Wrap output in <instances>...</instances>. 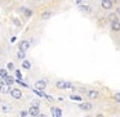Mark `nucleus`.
<instances>
[{
  "label": "nucleus",
  "instance_id": "nucleus-1",
  "mask_svg": "<svg viewBox=\"0 0 120 117\" xmlns=\"http://www.w3.org/2000/svg\"><path fill=\"white\" fill-rule=\"evenodd\" d=\"M18 49L22 50V52H27L30 49V41L29 40H22L18 45Z\"/></svg>",
  "mask_w": 120,
  "mask_h": 117
},
{
  "label": "nucleus",
  "instance_id": "nucleus-2",
  "mask_svg": "<svg viewBox=\"0 0 120 117\" xmlns=\"http://www.w3.org/2000/svg\"><path fill=\"white\" fill-rule=\"evenodd\" d=\"M56 86H57V89H71L72 88L71 82H65V81H58L56 84Z\"/></svg>",
  "mask_w": 120,
  "mask_h": 117
},
{
  "label": "nucleus",
  "instance_id": "nucleus-3",
  "mask_svg": "<svg viewBox=\"0 0 120 117\" xmlns=\"http://www.w3.org/2000/svg\"><path fill=\"white\" fill-rule=\"evenodd\" d=\"M112 0H101V5L103 9H106V11H109V9L112 8Z\"/></svg>",
  "mask_w": 120,
  "mask_h": 117
},
{
  "label": "nucleus",
  "instance_id": "nucleus-4",
  "mask_svg": "<svg viewBox=\"0 0 120 117\" xmlns=\"http://www.w3.org/2000/svg\"><path fill=\"white\" fill-rule=\"evenodd\" d=\"M27 112H29L30 116H32V117H38L40 114V109L38 108V107H32V106L29 108V111H27Z\"/></svg>",
  "mask_w": 120,
  "mask_h": 117
},
{
  "label": "nucleus",
  "instance_id": "nucleus-5",
  "mask_svg": "<svg viewBox=\"0 0 120 117\" xmlns=\"http://www.w3.org/2000/svg\"><path fill=\"white\" fill-rule=\"evenodd\" d=\"M45 86H47L45 80H39V81L35 82V89H36V90H44Z\"/></svg>",
  "mask_w": 120,
  "mask_h": 117
},
{
  "label": "nucleus",
  "instance_id": "nucleus-6",
  "mask_svg": "<svg viewBox=\"0 0 120 117\" xmlns=\"http://www.w3.org/2000/svg\"><path fill=\"white\" fill-rule=\"evenodd\" d=\"M11 95L13 96L14 99H19V98H22V91L19 90V89H12Z\"/></svg>",
  "mask_w": 120,
  "mask_h": 117
},
{
  "label": "nucleus",
  "instance_id": "nucleus-7",
  "mask_svg": "<svg viewBox=\"0 0 120 117\" xmlns=\"http://www.w3.org/2000/svg\"><path fill=\"white\" fill-rule=\"evenodd\" d=\"M98 91L97 90H88L86 91V96H88L89 99H97L98 98Z\"/></svg>",
  "mask_w": 120,
  "mask_h": 117
},
{
  "label": "nucleus",
  "instance_id": "nucleus-8",
  "mask_svg": "<svg viewBox=\"0 0 120 117\" xmlns=\"http://www.w3.org/2000/svg\"><path fill=\"white\" fill-rule=\"evenodd\" d=\"M0 93L3 94H8L11 93V88H9V85H7V84H0Z\"/></svg>",
  "mask_w": 120,
  "mask_h": 117
},
{
  "label": "nucleus",
  "instance_id": "nucleus-9",
  "mask_svg": "<svg viewBox=\"0 0 120 117\" xmlns=\"http://www.w3.org/2000/svg\"><path fill=\"white\" fill-rule=\"evenodd\" d=\"M50 111L53 113V117H62V111L60 108H57V107H52Z\"/></svg>",
  "mask_w": 120,
  "mask_h": 117
},
{
  "label": "nucleus",
  "instance_id": "nucleus-10",
  "mask_svg": "<svg viewBox=\"0 0 120 117\" xmlns=\"http://www.w3.org/2000/svg\"><path fill=\"white\" fill-rule=\"evenodd\" d=\"M79 107H80V109H83V111H90V109L93 108L92 103H80Z\"/></svg>",
  "mask_w": 120,
  "mask_h": 117
},
{
  "label": "nucleus",
  "instance_id": "nucleus-11",
  "mask_svg": "<svg viewBox=\"0 0 120 117\" xmlns=\"http://www.w3.org/2000/svg\"><path fill=\"white\" fill-rule=\"evenodd\" d=\"M3 82L11 86V85L14 84V80H13V77H11V76H5V77H3Z\"/></svg>",
  "mask_w": 120,
  "mask_h": 117
},
{
  "label": "nucleus",
  "instance_id": "nucleus-12",
  "mask_svg": "<svg viewBox=\"0 0 120 117\" xmlns=\"http://www.w3.org/2000/svg\"><path fill=\"white\" fill-rule=\"evenodd\" d=\"M111 30L112 31H120V22L116 21V22H111Z\"/></svg>",
  "mask_w": 120,
  "mask_h": 117
},
{
  "label": "nucleus",
  "instance_id": "nucleus-13",
  "mask_svg": "<svg viewBox=\"0 0 120 117\" xmlns=\"http://www.w3.org/2000/svg\"><path fill=\"white\" fill-rule=\"evenodd\" d=\"M40 17H41V19H48L52 17V12L50 11H44L41 14H40Z\"/></svg>",
  "mask_w": 120,
  "mask_h": 117
},
{
  "label": "nucleus",
  "instance_id": "nucleus-14",
  "mask_svg": "<svg viewBox=\"0 0 120 117\" xmlns=\"http://www.w3.org/2000/svg\"><path fill=\"white\" fill-rule=\"evenodd\" d=\"M1 108H3V112H4V113H9V112L12 111V106H11L9 103H4Z\"/></svg>",
  "mask_w": 120,
  "mask_h": 117
},
{
  "label": "nucleus",
  "instance_id": "nucleus-15",
  "mask_svg": "<svg viewBox=\"0 0 120 117\" xmlns=\"http://www.w3.org/2000/svg\"><path fill=\"white\" fill-rule=\"evenodd\" d=\"M21 11L23 12V14L26 17H31L32 16V13H34V12L31 11V9H27V8H21Z\"/></svg>",
  "mask_w": 120,
  "mask_h": 117
},
{
  "label": "nucleus",
  "instance_id": "nucleus-16",
  "mask_svg": "<svg viewBox=\"0 0 120 117\" xmlns=\"http://www.w3.org/2000/svg\"><path fill=\"white\" fill-rule=\"evenodd\" d=\"M109 21H110V22H116V21H119V18H117V14H116V13L109 14Z\"/></svg>",
  "mask_w": 120,
  "mask_h": 117
},
{
  "label": "nucleus",
  "instance_id": "nucleus-17",
  "mask_svg": "<svg viewBox=\"0 0 120 117\" xmlns=\"http://www.w3.org/2000/svg\"><path fill=\"white\" fill-rule=\"evenodd\" d=\"M22 67H23L25 70H30V68H31V63H30L29 60L23 59V62H22Z\"/></svg>",
  "mask_w": 120,
  "mask_h": 117
},
{
  "label": "nucleus",
  "instance_id": "nucleus-18",
  "mask_svg": "<svg viewBox=\"0 0 120 117\" xmlns=\"http://www.w3.org/2000/svg\"><path fill=\"white\" fill-rule=\"evenodd\" d=\"M79 8H80L81 12H90V11H92L90 7H88V5H81V4H80V7H79Z\"/></svg>",
  "mask_w": 120,
  "mask_h": 117
},
{
  "label": "nucleus",
  "instance_id": "nucleus-19",
  "mask_svg": "<svg viewBox=\"0 0 120 117\" xmlns=\"http://www.w3.org/2000/svg\"><path fill=\"white\" fill-rule=\"evenodd\" d=\"M31 106L32 107H38V108H39V107H40V100H39V99H34V100L31 102Z\"/></svg>",
  "mask_w": 120,
  "mask_h": 117
},
{
  "label": "nucleus",
  "instance_id": "nucleus-20",
  "mask_svg": "<svg viewBox=\"0 0 120 117\" xmlns=\"http://www.w3.org/2000/svg\"><path fill=\"white\" fill-rule=\"evenodd\" d=\"M17 57H18V59H25V52L19 50V52L17 53Z\"/></svg>",
  "mask_w": 120,
  "mask_h": 117
},
{
  "label": "nucleus",
  "instance_id": "nucleus-21",
  "mask_svg": "<svg viewBox=\"0 0 120 117\" xmlns=\"http://www.w3.org/2000/svg\"><path fill=\"white\" fill-rule=\"evenodd\" d=\"M72 100H79V102H81V96H79V95H71L70 96Z\"/></svg>",
  "mask_w": 120,
  "mask_h": 117
},
{
  "label": "nucleus",
  "instance_id": "nucleus-22",
  "mask_svg": "<svg viewBox=\"0 0 120 117\" xmlns=\"http://www.w3.org/2000/svg\"><path fill=\"white\" fill-rule=\"evenodd\" d=\"M0 76H1V77H5V76H8L7 70H0Z\"/></svg>",
  "mask_w": 120,
  "mask_h": 117
},
{
  "label": "nucleus",
  "instance_id": "nucleus-23",
  "mask_svg": "<svg viewBox=\"0 0 120 117\" xmlns=\"http://www.w3.org/2000/svg\"><path fill=\"white\" fill-rule=\"evenodd\" d=\"M114 99L117 102V103H120V93H116V94H115V95H114Z\"/></svg>",
  "mask_w": 120,
  "mask_h": 117
},
{
  "label": "nucleus",
  "instance_id": "nucleus-24",
  "mask_svg": "<svg viewBox=\"0 0 120 117\" xmlns=\"http://www.w3.org/2000/svg\"><path fill=\"white\" fill-rule=\"evenodd\" d=\"M27 114H29V112H27V111H21V113H19V116H21V117H26Z\"/></svg>",
  "mask_w": 120,
  "mask_h": 117
},
{
  "label": "nucleus",
  "instance_id": "nucleus-25",
  "mask_svg": "<svg viewBox=\"0 0 120 117\" xmlns=\"http://www.w3.org/2000/svg\"><path fill=\"white\" fill-rule=\"evenodd\" d=\"M13 21H14V25H16V26H21V22H19L18 18H14Z\"/></svg>",
  "mask_w": 120,
  "mask_h": 117
},
{
  "label": "nucleus",
  "instance_id": "nucleus-26",
  "mask_svg": "<svg viewBox=\"0 0 120 117\" xmlns=\"http://www.w3.org/2000/svg\"><path fill=\"white\" fill-rule=\"evenodd\" d=\"M16 76H17V77H18V78H19V80H21V78H22V73H21V72H19V71H18V70H17V71H16Z\"/></svg>",
  "mask_w": 120,
  "mask_h": 117
},
{
  "label": "nucleus",
  "instance_id": "nucleus-27",
  "mask_svg": "<svg viewBox=\"0 0 120 117\" xmlns=\"http://www.w3.org/2000/svg\"><path fill=\"white\" fill-rule=\"evenodd\" d=\"M8 70H11V71H13V70H14L13 63H8Z\"/></svg>",
  "mask_w": 120,
  "mask_h": 117
},
{
  "label": "nucleus",
  "instance_id": "nucleus-28",
  "mask_svg": "<svg viewBox=\"0 0 120 117\" xmlns=\"http://www.w3.org/2000/svg\"><path fill=\"white\" fill-rule=\"evenodd\" d=\"M45 98H47L49 102H53V98H52V96H49V95H45Z\"/></svg>",
  "mask_w": 120,
  "mask_h": 117
},
{
  "label": "nucleus",
  "instance_id": "nucleus-29",
  "mask_svg": "<svg viewBox=\"0 0 120 117\" xmlns=\"http://www.w3.org/2000/svg\"><path fill=\"white\" fill-rule=\"evenodd\" d=\"M38 117H48V116H47V114H44V113H40Z\"/></svg>",
  "mask_w": 120,
  "mask_h": 117
},
{
  "label": "nucleus",
  "instance_id": "nucleus-30",
  "mask_svg": "<svg viewBox=\"0 0 120 117\" xmlns=\"http://www.w3.org/2000/svg\"><path fill=\"white\" fill-rule=\"evenodd\" d=\"M116 14H119V16H120V7L116 9Z\"/></svg>",
  "mask_w": 120,
  "mask_h": 117
},
{
  "label": "nucleus",
  "instance_id": "nucleus-31",
  "mask_svg": "<svg viewBox=\"0 0 120 117\" xmlns=\"http://www.w3.org/2000/svg\"><path fill=\"white\" fill-rule=\"evenodd\" d=\"M96 117H105V116H103V114H102V113H98V114H97Z\"/></svg>",
  "mask_w": 120,
  "mask_h": 117
},
{
  "label": "nucleus",
  "instance_id": "nucleus-32",
  "mask_svg": "<svg viewBox=\"0 0 120 117\" xmlns=\"http://www.w3.org/2000/svg\"><path fill=\"white\" fill-rule=\"evenodd\" d=\"M81 1H83V0H76V3H78L79 5H80V4H81Z\"/></svg>",
  "mask_w": 120,
  "mask_h": 117
},
{
  "label": "nucleus",
  "instance_id": "nucleus-33",
  "mask_svg": "<svg viewBox=\"0 0 120 117\" xmlns=\"http://www.w3.org/2000/svg\"><path fill=\"white\" fill-rule=\"evenodd\" d=\"M114 1H115V3H116V1H120V0H112V3H114Z\"/></svg>",
  "mask_w": 120,
  "mask_h": 117
},
{
  "label": "nucleus",
  "instance_id": "nucleus-34",
  "mask_svg": "<svg viewBox=\"0 0 120 117\" xmlns=\"http://www.w3.org/2000/svg\"><path fill=\"white\" fill-rule=\"evenodd\" d=\"M85 117H89V116H85Z\"/></svg>",
  "mask_w": 120,
  "mask_h": 117
},
{
  "label": "nucleus",
  "instance_id": "nucleus-35",
  "mask_svg": "<svg viewBox=\"0 0 120 117\" xmlns=\"http://www.w3.org/2000/svg\"><path fill=\"white\" fill-rule=\"evenodd\" d=\"M0 103H1V100H0Z\"/></svg>",
  "mask_w": 120,
  "mask_h": 117
}]
</instances>
